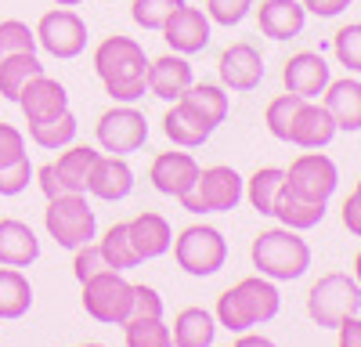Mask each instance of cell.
<instances>
[{
    "instance_id": "39",
    "label": "cell",
    "mask_w": 361,
    "mask_h": 347,
    "mask_svg": "<svg viewBox=\"0 0 361 347\" xmlns=\"http://www.w3.org/2000/svg\"><path fill=\"white\" fill-rule=\"evenodd\" d=\"M73 253H76V257H73V275H76V282H87V279H94V275H102V272H112L109 260H105V253H102V246H98L94 239L83 243V246H76Z\"/></svg>"
},
{
    "instance_id": "7",
    "label": "cell",
    "mask_w": 361,
    "mask_h": 347,
    "mask_svg": "<svg viewBox=\"0 0 361 347\" xmlns=\"http://www.w3.org/2000/svg\"><path fill=\"white\" fill-rule=\"evenodd\" d=\"M44 228L62 250H76V246H83V243H90L98 236V217H94V210H90L83 192H69V195L47 199Z\"/></svg>"
},
{
    "instance_id": "27",
    "label": "cell",
    "mask_w": 361,
    "mask_h": 347,
    "mask_svg": "<svg viewBox=\"0 0 361 347\" xmlns=\"http://www.w3.org/2000/svg\"><path fill=\"white\" fill-rule=\"evenodd\" d=\"M29 308H33V286L22 275V268L0 264V318L15 322V318L29 315Z\"/></svg>"
},
{
    "instance_id": "5",
    "label": "cell",
    "mask_w": 361,
    "mask_h": 347,
    "mask_svg": "<svg viewBox=\"0 0 361 347\" xmlns=\"http://www.w3.org/2000/svg\"><path fill=\"white\" fill-rule=\"evenodd\" d=\"M361 311V286L347 272L322 275L307 293V315L318 329H336L343 318Z\"/></svg>"
},
{
    "instance_id": "29",
    "label": "cell",
    "mask_w": 361,
    "mask_h": 347,
    "mask_svg": "<svg viewBox=\"0 0 361 347\" xmlns=\"http://www.w3.org/2000/svg\"><path fill=\"white\" fill-rule=\"evenodd\" d=\"M44 73V62L37 58V51H25V54H8L0 58V98L18 102L22 87Z\"/></svg>"
},
{
    "instance_id": "16",
    "label": "cell",
    "mask_w": 361,
    "mask_h": 347,
    "mask_svg": "<svg viewBox=\"0 0 361 347\" xmlns=\"http://www.w3.org/2000/svg\"><path fill=\"white\" fill-rule=\"evenodd\" d=\"M15 105L22 109L25 123H40V120H51V116L69 109V91H66V83H58L54 76L40 73V76H33L22 87V95H18Z\"/></svg>"
},
{
    "instance_id": "11",
    "label": "cell",
    "mask_w": 361,
    "mask_h": 347,
    "mask_svg": "<svg viewBox=\"0 0 361 347\" xmlns=\"http://www.w3.org/2000/svg\"><path fill=\"white\" fill-rule=\"evenodd\" d=\"M33 33H37V47H44L58 62H73L87 51V22L73 8L44 11Z\"/></svg>"
},
{
    "instance_id": "36",
    "label": "cell",
    "mask_w": 361,
    "mask_h": 347,
    "mask_svg": "<svg viewBox=\"0 0 361 347\" xmlns=\"http://www.w3.org/2000/svg\"><path fill=\"white\" fill-rule=\"evenodd\" d=\"M185 4V0H130V18L141 29H159L170 22V15Z\"/></svg>"
},
{
    "instance_id": "46",
    "label": "cell",
    "mask_w": 361,
    "mask_h": 347,
    "mask_svg": "<svg viewBox=\"0 0 361 347\" xmlns=\"http://www.w3.org/2000/svg\"><path fill=\"white\" fill-rule=\"evenodd\" d=\"M300 4L307 8V15H318V18H336L343 15L354 0H300Z\"/></svg>"
},
{
    "instance_id": "44",
    "label": "cell",
    "mask_w": 361,
    "mask_h": 347,
    "mask_svg": "<svg viewBox=\"0 0 361 347\" xmlns=\"http://www.w3.org/2000/svg\"><path fill=\"white\" fill-rule=\"evenodd\" d=\"M33 181L40 185V192H44V199H58V195H69V188H66V181L58 178V170H54V163H44L37 174H33Z\"/></svg>"
},
{
    "instance_id": "48",
    "label": "cell",
    "mask_w": 361,
    "mask_h": 347,
    "mask_svg": "<svg viewBox=\"0 0 361 347\" xmlns=\"http://www.w3.org/2000/svg\"><path fill=\"white\" fill-rule=\"evenodd\" d=\"M231 347H279V343L271 340V336H264V333H253L250 329V333H238Z\"/></svg>"
},
{
    "instance_id": "42",
    "label": "cell",
    "mask_w": 361,
    "mask_h": 347,
    "mask_svg": "<svg viewBox=\"0 0 361 347\" xmlns=\"http://www.w3.org/2000/svg\"><path fill=\"white\" fill-rule=\"evenodd\" d=\"M130 318H163V297L156 286L134 282V297H130Z\"/></svg>"
},
{
    "instance_id": "3",
    "label": "cell",
    "mask_w": 361,
    "mask_h": 347,
    "mask_svg": "<svg viewBox=\"0 0 361 347\" xmlns=\"http://www.w3.org/2000/svg\"><path fill=\"white\" fill-rule=\"evenodd\" d=\"M250 260L271 282H296L311 268V246L293 228H264L250 246Z\"/></svg>"
},
{
    "instance_id": "51",
    "label": "cell",
    "mask_w": 361,
    "mask_h": 347,
    "mask_svg": "<svg viewBox=\"0 0 361 347\" xmlns=\"http://www.w3.org/2000/svg\"><path fill=\"white\" fill-rule=\"evenodd\" d=\"M80 347H105V343H80Z\"/></svg>"
},
{
    "instance_id": "23",
    "label": "cell",
    "mask_w": 361,
    "mask_h": 347,
    "mask_svg": "<svg viewBox=\"0 0 361 347\" xmlns=\"http://www.w3.org/2000/svg\"><path fill=\"white\" fill-rule=\"evenodd\" d=\"M40 257L37 231L18 217H0V264L8 268H29Z\"/></svg>"
},
{
    "instance_id": "15",
    "label": "cell",
    "mask_w": 361,
    "mask_h": 347,
    "mask_svg": "<svg viewBox=\"0 0 361 347\" xmlns=\"http://www.w3.org/2000/svg\"><path fill=\"white\" fill-rule=\"evenodd\" d=\"M333 73H329V62L318 54V51H296L289 62L282 66V83L289 95H300L307 102H318L322 91L329 87Z\"/></svg>"
},
{
    "instance_id": "38",
    "label": "cell",
    "mask_w": 361,
    "mask_h": 347,
    "mask_svg": "<svg viewBox=\"0 0 361 347\" xmlns=\"http://www.w3.org/2000/svg\"><path fill=\"white\" fill-rule=\"evenodd\" d=\"M25 51H37V33L22 18H4L0 22V58L25 54Z\"/></svg>"
},
{
    "instance_id": "25",
    "label": "cell",
    "mask_w": 361,
    "mask_h": 347,
    "mask_svg": "<svg viewBox=\"0 0 361 347\" xmlns=\"http://www.w3.org/2000/svg\"><path fill=\"white\" fill-rule=\"evenodd\" d=\"M170 336L177 347H214L217 340V318L209 315L206 308H185L177 311Z\"/></svg>"
},
{
    "instance_id": "9",
    "label": "cell",
    "mask_w": 361,
    "mask_h": 347,
    "mask_svg": "<svg viewBox=\"0 0 361 347\" xmlns=\"http://www.w3.org/2000/svg\"><path fill=\"white\" fill-rule=\"evenodd\" d=\"M94 141L98 149L109 156H130L148 141V120L145 112L134 105H119L112 102V109H105L94 123Z\"/></svg>"
},
{
    "instance_id": "37",
    "label": "cell",
    "mask_w": 361,
    "mask_h": 347,
    "mask_svg": "<svg viewBox=\"0 0 361 347\" xmlns=\"http://www.w3.org/2000/svg\"><path fill=\"white\" fill-rule=\"evenodd\" d=\"M300 102H304V98H300V95H289V91L267 102V109H264V127H267V134H271V138L286 141L289 123H293V112H296V105H300Z\"/></svg>"
},
{
    "instance_id": "50",
    "label": "cell",
    "mask_w": 361,
    "mask_h": 347,
    "mask_svg": "<svg viewBox=\"0 0 361 347\" xmlns=\"http://www.w3.org/2000/svg\"><path fill=\"white\" fill-rule=\"evenodd\" d=\"M54 4H58V8H80L83 0H54Z\"/></svg>"
},
{
    "instance_id": "41",
    "label": "cell",
    "mask_w": 361,
    "mask_h": 347,
    "mask_svg": "<svg viewBox=\"0 0 361 347\" xmlns=\"http://www.w3.org/2000/svg\"><path fill=\"white\" fill-rule=\"evenodd\" d=\"M206 18L214 22V25H224V29H231V25H238L250 11H253V0H206Z\"/></svg>"
},
{
    "instance_id": "17",
    "label": "cell",
    "mask_w": 361,
    "mask_h": 347,
    "mask_svg": "<svg viewBox=\"0 0 361 347\" xmlns=\"http://www.w3.org/2000/svg\"><path fill=\"white\" fill-rule=\"evenodd\" d=\"M199 163L192 152H159L148 166V181L159 195H170V199H180L199 178Z\"/></svg>"
},
{
    "instance_id": "12",
    "label": "cell",
    "mask_w": 361,
    "mask_h": 347,
    "mask_svg": "<svg viewBox=\"0 0 361 347\" xmlns=\"http://www.w3.org/2000/svg\"><path fill=\"white\" fill-rule=\"evenodd\" d=\"M217 76H221L224 91L250 95V91H257V87L264 83V54H260L253 44L238 40V44H231V47L221 51V58H217Z\"/></svg>"
},
{
    "instance_id": "22",
    "label": "cell",
    "mask_w": 361,
    "mask_h": 347,
    "mask_svg": "<svg viewBox=\"0 0 361 347\" xmlns=\"http://www.w3.org/2000/svg\"><path fill=\"white\" fill-rule=\"evenodd\" d=\"M127 228H130V243H134V250L141 257V264L170 253V246H173V228L156 210H141L134 221H127Z\"/></svg>"
},
{
    "instance_id": "47",
    "label": "cell",
    "mask_w": 361,
    "mask_h": 347,
    "mask_svg": "<svg viewBox=\"0 0 361 347\" xmlns=\"http://www.w3.org/2000/svg\"><path fill=\"white\" fill-rule=\"evenodd\" d=\"M336 347H361V318L350 315L336 326Z\"/></svg>"
},
{
    "instance_id": "49",
    "label": "cell",
    "mask_w": 361,
    "mask_h": 347,
    "mask_svg": "<svg viewBox=\"0 0 361 347\" xmlns=\"http://www.w3.org/2000/svg\"><path fill=\"white\" fill-rule=\"evenodd\" d=\"M354 279H357V286H361V250H357V257H354Z\"/></svg>"
},
{
    "instance_id": "43",
    "label": "cell",
    "mask_w": 361,
    "mask_h": 347,
    "mask_svg": "<svg viewBox=\"0 0 361 347\" xmlns=\"http://www.w3.org/2000/svg\"><path fill=\"white\" fill-rule=\"evenodd\" d=\"M22 156H29V152H25V134H22L15 123L0 120V166L15 163V159H22Z\"/></svg>"
},
{
    "instance_id": "10",
    "label": "cell",
    "mask_w": 361,
    "mask_h": 347,
    "mask_svg": "<svg viewBox=\"0 0 361 347\" xmlns=\"http://www.w3.org/2000/svg\"><path fill=\"white\" fill-rule=\"evenodd\" d=\"M286 188L296 192L300 199H311V202H329L340 188V166L329 159L322 149L311 152H300L289 170H286Z\"/></svg>"
},
{
    "instance_id": "19",
    "label": "cell",
    "mask_w": 361,
    "mask_h": 347,
    "mask_svg": "<svg viewBox=\"0 0 361 347\" xmlns=\"http://www.w3.org/2000/svg\"><path fill=\"white\" fill-rule=\"evenodd\" d=\"M257 25L267 40H293L304 33L307 25V8L300 0H260L257 8Z\"/></svg>"
},
{
    "instance_id": "2",
    "label": "cell",
    "mask_w": 361,
    "mask_h": 347,
    "mask_svg": "<svg viewBox=\"0 0 361 347\" xmlns=\"http://www.w3.org/2000/svg\"><path fill=\"white\" fill-rule=\"evenodd\" d=\"M282 311V293L279 286L264 279V275H250V279H238L231 289L217 297L214 318L217 326L228 333H250L253 326H267L271 318H279Z\"/></svg>"
},
{
    "instance_id": "52",
    "label": "cell",
    "mask_w": 361,
    "mask_h": 347,
    "mask_svg": "<svg viewBox=\"0 0 361 347\" xmlns=\"http://www.w3.org/2000/svg\"><path fill=\"white\" fill-rule=\"evenodd\" d=\"M173 347H177V343H173Z\"/></svg>"
},
{
    "instance_id": "34",
    "label": "cell",
    "mask_w": 361,
    "mask_h": 347,
    "mask_svg": "<svg viewBox=\"0 0 361 347\" xmlns=\"http://www.w3.org/2000/svg\"><path fill=\"white\" fill-rule=\"evenodd\" d=\"M123 343L127 347H173V336L163 318H127Z\"/></svg>"
},
{
    "instance_id": "45",
    "label": "cell",
    "mask_w": 361,
    "mask_h": 347,
    "mask_svg": "<svg viewBox=\"0 0 361 347\" xmlns=\"http://www.w3.org/2000/svg\"><path fill=\"white\" fill-rule=\"evenodd\" d=\"M343 228L354 239H361V178H357V185L350 188V195L343 202Z\"/></svg>"
},
{
    "instance_id": "35",
    "label": "cell",
    "mask_w": 361,
    "mask_h": 347,
    "mask_svg": "<svg viewBox=\"0 0 361 347\" xmlns=\"http://www.w3.org/2000/svg\"><path fill=\"white\" fill-rule=\"evenodd\" d=\"M333 54L347 73H361V22H347L333 33Z\"/></svg>"
},
{
    "instance_id": "32",
    "label": "cell",
    "mask_w": 361,
    "mask_h": 347,
    "mask_svg": "<svg viewBox=\"0 0 361 347\" xmlns=\"http://www.w3.org/2000/svg\"><path fill=\"white\" fill-rule=\"evenodd\" d=\"M76 130H80L76 116L66 109V112L51 116V120L29 123V141L40 145V149H47V152H62L66 145H73V141H76Z\"/></svg>"
},
{
    "instance_id": "21",
    "label": "cell",
    "mask_w": 361,
    "mask_h": 347,
    "mask_svg": "<svg viewBox=\"0 0 361 347\" xmlns=\"http://www.w3.org/2000/svg\"><path fill=\"white\" fill-rule=\"evenodd\" d=\"M322 105L333 116L336 130H361V80H329V87L322 91Z\"/></svg>"
},
{
    "instance_id": "1",
    "label": "cell",
    "mask_w": 361,
    "mask_h": 347,
    "mask_svg": "<svg viewBox=\"0 0 361 347\" xmlns=\"http://www.w3.org/2000/svg\"><path fill=\"white\" fill-rule=\"evenodd\" d=\"M94 76L102 80L105 95L119 105H134L137 98H145L148 91V54L134 37H105L94 47Z\"/></svg>"
},
{
    "instance_id": "20",
    "label": "cell",
    "mask_w": 361,
    "mask_h": 347,
    "mask_svg": "<svg viewBox=\"0 0 361 347\" xmlns=\"http://www.w3.org/2000/svg\"><path fill=\"white\" fill-rule=\"evenodd\" d=\"M134 192V170L127 156H98L94 170L87 181V195H94L102 202H119Z\"/></svg>"
},
{
    "instance_id": "40",
    "label": "cell",
    "mask_w": 361,
    "mask_h": 347,
    "mask_svg": "<svg viewBox=\"0 0 361 347\" xmlns=\"http://www.w3.org/2000/svg\"><path fill=\"white\" fill-rule=\"evenodd\" d=\"M33 174H37V166L29 163V156H22L15 163H4V166H0V195H4V199L22 195L29 188V181H33Z\"/></svg>"
},
{
    "instance_id": "31",
    "label": "cell",
    "mask_w": 361,
    "mask_h": 347,
    "mask_svg": "<svg viewBox=\"0 0 361 347\" xmlns=\"http://www.w3.org/2000/svg\"><path fill=\"white\" fill-rule=\"evenodd\" d=\"M282 188H286V170L282 166H260L246 181V199L260 217H275V202H279Z\"/></svg>"
},
{
    "instance_id": "28",
    "label": "cell",
    "mask_w": 361,
    "mask_h": 347,
    "mask_svg": "<svg viewBox=\"0 0 361 347\" xmlns=\"http://www.w3.org/2000/svg\"><path fill=\"white\" fill-rule=\"evenodd\" d=\"M275 217L282 221V228L293 231H311L325 221V202H311V199H300L296 192L282 188L279 202H275Z\"/></svg>"
},
{
    "instance_id": "6",
    "label": "cell",
    "mask_w": 361,
    "mask_h": 347,
    "mask_svg": "<svg viewBox=\"0 0 361 347\" xmlns=\"http://www.w3.org/2000/svg\"><path fill=\"white\" fill-rule=\"evenodd\" d=\"M173 260L180 272H188L195 279H209L224 268L228 260V239L221 236V228L214 224H188L173 239Z\"/></svg>"
},
{
    "instance_id": "18",
    "label": "cell",
    "mask_w": 361,
    "mask_h": 347,
    "mask_svg": "<svg viewBox=\"0 0 361 347\" xmlns=\"http://www.w3.org/2000/svg\"><path fill=\"white\" fill-rule=\"evenodd\" d=\"M145 83H148V95H152V98H159V102H177V98L195 83V76H192L188 58L170 51V54H159V58H152V62H148Z\"/></svg>"
},
{
    "instance_id": "26",
    "label": "cell",
    "mask_w": 361,
    "mask_h": 347,
    "mask_svg": "<svg viewBox=\"0 0 361 347\" xmlns=\"http://www.w3.org/2000/svg\"><path fill=\"white\" fill-rule=\"evenodd\" d=\"M98 149L94 145H66L62 156L54 159V170H58V178L66 181L69 192H83L87 195V181H90V170H94L98 163Z\"/></svg>"
},
{
    "instance_id": "30",
    "label": "cell",
    "mask_w": 361,
    "mask_h": 347,
    "mask_svg": "<svg viewBox=\"0 0 361 347\" xmlns=\"http://www.w3.org/2000/svg\"><path fill=\"white\" fill-rule=\"evenodd\" d=\"M177 102H185L188 109H195L214 130L228 120V105H231V102H228V91H224L221 83H192Z\"/></svg>"
},
{
    "instance_id": "24",
    "label": "cell",
    "mask_w": 361,
    "mask_h": 347,
    "mask_svg": "<svg viewBox=\"0 0 361 347\" xmlns=\"http://www.w3.org/2000/svg\"><path fill=\"white\" fill-rule=\"evenodd\" d=\"M163 134L177 145V149H199L209 141L214 127H209L195 109H188L185 102H170L166 116H163Z\"/></svg>"
},
{
    "instance_id": "13",
    "label": "cell",
    "mask_w": 361,
    "mask_h": 347,
    "mask_svg": "<svg viewBox=\"0 0 361 347\" xmlns=\"http://www.w3.org/2000/svg\"><path fill=\"white\" fill-rule=\"evenodd\" d=\"M163 33V40L170 44V51L173 54H199V51H206L209 47V37H214V22L206 18V11L202 8H192L188 0L180 4L173 15H170V22L159 29Z\"/></svg>"
},
{
    "instance_id": "33",
    "label": "cell",
    "mask_w": 361,
    "mask_h": 347,
    "mask_svg": "<svg viewBox=\"0 0 361 347\" xmlns=\"http://www.w3.org/2000/svg\"><path fill=\"white\" fill-rule=\"evenodd\" d=\"M98 246H102V253H105V260H109L112 272H130V268L141 264V257H137V250H134V243H130L127 221H116L105 236L98 239Z\"/></svg>"
},
{
    "instance_id": "8",
    "label": "cell",
    "mask_w": 361,
    "mask_h": 347,
    "mask_svg": "<svg viewBox=\"0 0 361 347\" xmlns=\"http://www.w3.org/2000/svg\"><path fill=\"white\" fill-rule=\"evenodd\" d=\"M83 286V311L102 326H123L130 318V297L134 282L123 279V272H102L94 279L80 282Z\"/></svg>"
},
{
    "instance_id": "14",
    "label": "cell",
    "mask_w": 361,
    "mask_h": 347,
    "mask_svg": "<svg viewBox=\"0 0 361 347\" xmlns=\"http://www.w3.org/2000/svg\"><path fill=\"white\" fill-rule=\"evenodd\" d=\"M336 123H333V116H329V109L322 102H300L296 112H293V123H289V134H286V145H296V149H329L336 138Z\"/></svg>"
},
{
    "instance_id": "4",
    "label": "cell",
    "mask_w": 361,
    "mask_h": 347,
    "mask_svg": "<svg viewBox=\"0 0 361 347\" xmlns=\"http://www.w3.org/2000/svg\"><path fill=\"white\" fill-rule=\"evenodd\" d=\"M246 199V181L243 174L228 163H214V166H202L195 185L180 195V210L188 214H231L238 202Z\"/></svg>"
}]
</instances>
